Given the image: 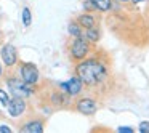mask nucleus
Wrapping results in <instances>:
<instances>
[{
  "instance_id": "1a4fd4ad",
  "label": "nucleus",
  "mask_w": 149,
  "mask_h": 133,
  "mask_svg": "<svg viewBox=\"0 0 149 133\" xmlns=\"http://www.w3.org/2000/svg\"><path fill=\"white\" fill-rule=\"evenodd\" d=\"M50 106H53V107L71 106V96L58 87V90H53L52 93H50Z\"/></svg>"
},
{
  "instance_id": "f8f14e48",
  "label": "nucleus",
  "mask_w": 149,
  "mask_h": 133,
  "mask_svg": "<svg viewBox=\"0 0 149 133\" xmlns=\"http://www.w3.org/2000/svg\"><path fill=\"white\" fill-rule=\"evenodd\" d=\"M84 39L88 40L90 43H93V45H96L101 39L100 26H93V27H88V29H84Z\"/></svg>"
},
{
  "instance_id": "412c9836",
  "label": "nucleus",
  "mask_w": 149,
  "mask_h": 133,
  "mask_svg": "<svg viewBox=\"0 0 149 133\" xmlns=\"http://www.w3.org/2000/svg\"><path fill=\"white\" fill-rule=\"evenodd\" d=\"M130 2H132V3H141V2H146V0H130Z\"/></svg>"
},
{
  "instance_id": "4be33fe9",
  "label": "nucleus",
  "mask_w": 149,
  "mask_h": 133,
  "mask_svg": "<svg viewBox=\"0 0 149 133\" xmlns=\"http://www.w3.org/2000/svg\"><path fill=\"white\" fill-rule=\"evenodd\" d=\"M116 2H119V3H127V2H130V0H116Z\"/></svg>"
},
{
  "instance_id": "f257e3e1",
  "label": "nucleus",
  "mask_w": 149,
  "mask_h": 133,
  "mask_svg": "<svg viewBox=\"0 0 149 133\" xmlns=\"http://www.w3.org/2000/svg\"><path fill=\"white\" fill-rule=\"evenodd\" d=\"M75 75L82 80L85 88L98 93L106 87H109L111 84L109 59L104 53L98 55L96 48H95V52L90 56L75 63Z\"/></svg>"
},
{
  "instance_id": "2eb2a0df",
  "label": "nucleus",
  "mask_w": 149,
  "mask_h": 133,
  "mask_svg": "<svg viewBox=\"0 0 149 133\" xmlns=\"http://www.w3.org/2000/svg\"><path fill=\"white\" fill-rule=\"evenodd\" d=\"M21 19H23V24L24 27H29L31 23H32V13H31V10L27 7L23 8V13H21Z\"/></svg>"
},
{
  "instance_id": "6e6552de",
  "label": "nucleus",
  "mask_w": 149,
  "mask_h": 133,
  "mask_svg": "<svg viewBox=\"0 0 149 133\" xmlns=\"http://www.w3.org/2000/svg\"><path fill=\"white\" fill-rule=\"evenodd\" d=\"M26 109H27L26 100H24V98H19V96L10 98V101H8V104H7V111L11 117L23 116V114L26 112Z\"/></svg>"
},
{
  "instance_id": "dca6fc26",
  "label": "nucleus",
  "mask_w": 149,
  "mask_h": 133,
  "mask_svg": "<svg viewBox=\"0 0 149 133\" xmlns=\"http://www.w3.org/2000/svg\"><path fill=\"white\" fill-rule=\"evenodd\" d=\"M8 101H10V96H8V93H7L5 90H2V88H0V104H2L3 107H7Z\"/></svg>"
},
{
  "instance_id": "ddd939ff",
  "label": "nucleus",
  "mask_w": 149,
  "mask_h": 133,
  "mask_svg": "<svg viewBox=\"0 0 149 133\" xmlns=\"http://www.w3.org/2000/svg\"><path fill=\"white\" fill-rule=\"evenodd\" d=\"M68 32L71 37H84V27L77 23V21H71L68 26Z\"/></svg>"
},
{
  "instance_id": "423d86ee",
  "label": "nucleus",
  "mask_w": 149,
  "mask_h": 133,
  "mask_svg": "<svg viewBox=\"0 0 149 133\" xmlns=\"http://www.w3.org/2000/svg\"><path fill=\"white\" fill-rule=\"evenodd\" d=\"M0 61L3 63L7 68H13V66H16L18 61H19L16 47L11 45V43H5V45L0 48Z\"/></svg>"
},
{
  "instance_id": "39448f33",
  "label": "nucleus",
  "mask_w": 149,
  "mask_h": 133,
  "mask_svg": "<svg viewBox=\"0 0 149 133\" xmlns=\"http://www.w3.org/2000/svg\"><path fill=\"white\" fill-rule=\"evenodd\" d=\"M19 77L26 84L37 85L40 80V72L34 63H19Z\"/></svg>"
},
{
  "instance_id": "b1692460",
  "label": "nucleus",
  "mask_w": 149,
  "mask_h": 133,
  "mask_svg": "<svg viewBox=\"0 0 149 133\" xmlns=\"http://www.w3.org/2000/svg\"><path fill=\"white\" fill-rule=\"evenodd\" d=\"M146 2H149V0H146Z\"/></svg>"
},
{
  "instance_id": "5701e85b",
  "label": "nucleus",
  "mask_w": 149,
  "mask_h": 133,
  "mask_svg": "<svg viewBox=\"0 0 149 133\" xmlns=\"http://www.w3.org/2000/svg\"><path fill=\"white\" fill-rule=\"evenodd\" d=\"M2 74H3V68H2V63H0V77H2Z\"/></svg>"
},
{
  "instance_id": "f03ea898",
  "label": "nucleus",
  "mask_w": 149,
  "mask_h": 133,
  "mask_svg": "<svg viewBox=\"0 0 149 133\" xmlns=\"http://www.w3.org/2000/svg\"><path fill=\"white\" fill-rule=\"evenodd\" d=\"M93 52H95V45L90 43L88 40H85L84 37H71V40L68 43V56L74 64L85 59L87 56H90Z\"/></svg>"
},
{
  "instance_id": "9d476101",
  "label": "nucleus",
  "mask_w": 149,
  "mask_h": 133,
  "mask_svg": "<svg viewBox=\"0 0 149 133\" xmlns=\"http://www.w3.org/2000/svg\"><path fill=\"white\" fill-rule=\"evenodd\" d=\"M79 24H80L84 29H88V27H93V26H100V19H98L96 13H90V11H85V13L79 15L75 18Z\"/></svg>"
},
{
  "instance_id": "6ab92c4d",
  "label": "nucleus",
  "mask_w": 149,
  "mask_h": 133,
  "mask_svg": "<svg viewBox=\"0 0 149 133\" xmlns=\"http://www.w3.org/2000/svg\"><path fill=\"white\" fill-rule=\"evenodd\" d=\"M117 132H120V133H133L135 130H133L132 127H119V128H117Z\"/></svg>"
},
{
  "instance_id": "20e7f679",
  "label": "nucleus",
  "mask_w": 149,
  "mask_h": 133,
  "mask_svg": "<svg viewBox=\"0 0 149 133\" xmlns=\"http://www.w3.org/2000/svg\"><path fill=\"white\" fill-rule=\"evenodd\" d=\"M72 106L77 112L84 114V116H93L100 109V101L93 96H77Z\"/></svg>"
},
{
  "instance_id": "9b49d317",
  "label": "nucleus",
  "mask_w": 149,
  "mask_h": 133,
  "mask_svg": "<svg viewBox=\"0 0 149 133\" xmlns=\"http://www.w3.org/2000/svg\"><path fill=\"white\" fill-rule=\"evenodd\" d=\"M43 128H45L43 122H42V120H37V119L27 120L24 125L19 127V130H21V132H24V133H42Z\"/></svg>"
},
{
  "instance_id": "f3484780",
  "label": "nucleus",
  "mask_w": 149,
  "mask_h": 133,
  "mask_svg": "<svg viewBox=\"0 0 149 133\" xmlns=\"http://www.w3.org/2000/svg\"><path fill=\"white\" fill-rule=\"evenodd\" d=\"M84 10L90 11V13H96V8H95V5H93L91 0H84Z\"/></svg>"
},
{
  "instance_id": "aec40b11",
  "label": "nucleus",
  "mask_w": 149,
  "mask_h": 133,
  "mask_svg": "<svg viewBox=\"0 0 149 133\" xmlns=\"http://www.w3.org/2000/svg\"><path fill=\"white\" fill-rule=\"evenodd\" d=\"M0 132H2V133H10L11 128H10V127H7V125H2V127H0Z\"/></svg>"
},
{
  "instance_id": "a211bd4d",
  "label": "nucleus",
  "mask_w": 149,
  "mask_h": 133,
  "mask_svg": "<svg viewBox=\"0 0 149 133\" xmlns=\"http://www.w3.org/2000/svg\"><path fill=\"white\" fill-rule=\"evenodd\" d=\"M138 130H139V133H149V122H141Z\"/></svg>"
},
{
  "instance_id": "0eeeda50",
  "label": "nucleus",
  "mask_w": 149,
  "mask_h": 133,
  "mask_svg": "<svg viewBox=\"0 0 149 133\" xmlns=\"http://www.w3.org/2000/svg\"><path fill=\"white\" fill-rule=\"evenodd\" d=\"M59 88H61L63 91H66V93L69 95L71 98H77L82 95V91H84V84H82V80L77 77V75H72L71 79H69L68 82H63V84L58 85Z\"/></svg>"
},
{
  "instance_id": "4468645a",
  "label": "nucleus",
  "mask_w": 149,
  "mask_h": 133,
  "mask_svg": "<svg viewBox=\"0 0 149 133\" xmlns=\"http://www.w3.org/2000/svg\"><path fill=\"white\" fill-rule=\"evenodd\" d=\"M96 8V11H101V13H106L112 8V0H91Z\"/></svg>"
},
{
  "instance_id": "7ed1b4c3",
  "label": "nucleus",
  "mask_w": 149,
  "mask_h": 133,
  "mask_svg": "<svg viewBox=\"0 0 149 133\" xmlns=\"http://www.w3.org/2000/svg\"><path fill=\"white\" fill-rule=\"evenodd\" d=\"M7 87L8 91H10L13 96H19V98H31L34 93H36V85L26 84L21 77H16V75H10L7 77Z\"/></svg>"
}]
</instances>
